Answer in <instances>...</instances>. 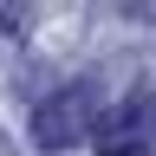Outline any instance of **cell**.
Returning a JSON list of instances; mask_svg holds the SVG:
<instances>
[{
  "instance_id": "cell-1",
  "label": "cell",
  "mask_w": 156,
  "mask_h": 156,
  "mask_svg": "<svg viewBox=\"0 0 156 156\" xmlns=\"http://www.w3.org/2000/svg\"><path fill=\"white\" fill-rule=\"evenodd\" d=\"M91 124H98V98H91V85H65V91H52L46 104H39L33 136H39L46 150H65V143H78V136H91Z\"/></svg>"
},
{
  "instance_id": "cell-2",
  "label": "cell",
  "mask_w": 156,
  "mask_h": 156,
  "mask_svg": "<svg viewBox=\"0 0 156 156\" xmlns=\"http://www.w3.org/2000/svg\"><path fill=\"white\" fill-rule=\"evenodd\" d=\"M91 143L104 150V156H143V143H150V111L136 104H117V111H104L91 124Z\"/></svg>"
},
{
  "instance_id": "cell-3",
  "label": "cell",
  "mask_w": 156,
  "mask_h": 156,
  "mask_svg": "<svg viewBox=\"0 0 156 156\" xmlns=\"http://www.w3.org/2000/svg\"><path fill=\"white\" fill-rule=\"evenodd\" d=\"M20 13L26 7H7V0H0V33H20Z\"/></svg>"
}]
</instances>
